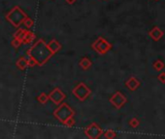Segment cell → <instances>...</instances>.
<instances>
[{
    "instance_id": "13",
    "label": "cell",
    "mask_w": 165,
    "mask_h": 139,
    "mask_svg": "<svg viewBox=\"0 0 165 139\" xmlns=\"http://www.w3.org/2000/svg\"><path fill=\"white\" fill-rule=\"evenodd\" d=\"M129 125L131 126L132 127H134V129H135V127H137L140 125V122H139V120H138L137 118L133 117L131 120L129 121Z\"/></svg>"
},
{
    "instance_id": "12",
    "label": "cell",
    "mask_w": 165,
    "mask_h": 139,
    "mask_svg": "<svg viewBox=\"0 0 165 139\" xmlns=\"http://www.w3.org/2000/svg\"><path fill=\"white\" fill-rule=\"evenodd\" d=\"M80 65H81V67L83 69H88V67L92 65V62L88 59V58H84L82 61H81V63H80Z\"/></svg>"
},
{
    "instance_id": "14",
    "label": "cell",
    "mask_w": 165,
    "mask_h": 139,
    "mask_svg": "<svg viewBox=\"0 0 165 139\" xmlns=\"http://www.w3.org/2000/svg\"><path fill=\"white\" fill-rule=\"evenodd\" d=\"M105 137L106 138H114V137H116V132L114 131V130H108L105 133Z\"/></svg>"
},
{
    "instance_id": "7",
    "label": "cell",
    "mask_w": 165,
    "mask_h": 139,
    "mask_svg": "<svg viewBox=\"0 0 165 139\" xmlns=\"http://www.w3.org/2000/svg\"><path fill=\"white\" fill-rule=\"evenodd\" d=\"M64 98H65V95L60 90H58V89L54 90L50 95V99H52L54 103H60L64 99Z\"/></svg>"
},
{
    "instance_id": "18",
    "label": "cell",
    "mask_w": 165,
    "mask_h": 139,
    "mask_svg": "<svg viewBox=\"0 0 165 139\" xmlns=\"http://www.w3.org/2000/svg\"><path fill=\"white\" fill-rule=\"evenodd\" d=\"M66 1H67V3L71 4V3H74V1H75V0H66Z\"/></svg>"
},
{
    "instance_id": "17",
    "label": "cell",
    "mask_w": 165,
    "mask_h": 139,
    "mask_svg": "<svg viewBox=\"0 0 165 139\" xmlns=\"http://www.w3.org/2000/svg\"><path fill=\"white\" fill-rule=\"evenodd\" d=\"M25 23H26V26H28V27H29V26H31V25H32L33 21H32L31 19H28V21H27V22H25Z\"/></svg>"
},
{
    "instance_id": "6",
    "label": "cell",
    "mask_w": 165,
    "mask_h": 139,
    "mask_svg": "<svg viewBox=\"0 0 165 139\" xmlns=\"http://www.w3.org/2000/svg\"><path fill=\"white\" fill-rule=\"evenodd\" d=\"M101 133H102L101 129L96 124H92L90 127H88V130H86V134H88V137L90 138H97L100 136Z\"/></svg>"
},
{
    "instance_id": "19",
    "label": "cell",
    "mask_w": 165,
    "mask_h": 139,
    "mask_svg": "<svg viewBox=\"0 0 165 139\" xmlns=\"http://www.w3.org/2000/svg\"><path fill=\"white\" fill-rule=\"evenodd\" d=\"M156 1H158V0H156Z\"/></svg>"
},
{
    "instance_id": "15",
    "label": "cell",
    "mask_w": 165,
    "mask_h": 139,
    "mask_svg": "<svg viewBox=\"0 0 165 139\" xmlns=\"http://www.w3.org/2000/svg\"><path fill=\"white\" fill-rule=\"evenodd\" d=\"M38 99H39V101L41 102L42 103H45L47 102V99H48V97H47V95H46V94H42V95H41V96H40V97L38 98Z\"/></svg>"
},
{
    "instance_id": "16",
    "label": "cell",
    "mask_w": 165,
    "mask_h": 139,
    "mask_svg": "<svg viewBox=\"0 0 165 139\" xmlns=\"http://www.w3.org/2000/svg\"><path fill=\"white\" fill-rule=\"evenodd\" d=\"M158 80L160 81L161 83H163V84H165V71H162V73L158 75Z\"/></svg>"
},
{
    "instance_id": "4",
    "label": "cell",
    "mask_w": 165,
    "mask_h": 139,
    "mask_svg": "<svg viewBox=\"0 0 165 139\" xmlns=\"http://www.w3.org/2000/svg\"><path fill=\"white\" fill-rule=\"evenodd\" d=\"M93 48H95L100 54H104L111 49V44L106 40L102 38H99L97 41L93 43Z\"/></svg>"
},
{
    "instance_id": "8",
    "label": "cell",
    "mask_w": 165,
    "mask_h": 139,
    "mask_svg": "<svg viewBox=\"0 0 165 139\" xmlns=\"http://www.w3.org/2000/svg\"><path fill=\"white\" fill-rule=\"evenodd\" d=\"M163 35H164V32L160 28H159V27H157V26H156L155 28H152L149 32V36L152 39L153 41H156V42L160 40V39L163 37Z\"/></svg>"
},
{
    "instance_id": "3",
    "label": "cell",
    "mask_w": 165,
    "mask_h": 139,
    "mask_svg": "<svg viewBox=\"0 0 165 139\" xmlns=\"http://www.w3.org/2000/svg\"><path fill=\"white\" fill-rule=\"evenodd\" d=\"M73 93H74V95H75L79 99L84 101V99L89 95L90 90L86 85L84 84V83H81V84H79L75 89H74Z\"/></svg>"
},
{
    "instance_id": "1",
    "label": "cell",
    "mask_w": 165,
    "mask_h": 139,
    "mask_svg": "<svg viewBox=\"0 0 165 139\" xmlns=\"http://www.w3.org/2000/svg\"><path fill=\"white\" fill-rule=\"evenodd\" d=\"M29 52H30L31 58L35 61L37 64H42L40 54H43L47 59H49L51 57V55L53 54V52L50 50L49 47L43 41H39L35 46L33 47V48L30 49Z\"/></svg>"
},
{
    "instance_id": "2",
    "label": "cell",
    "mask_w": 165,
    "mask_h": 139,
    "mask_svg": "<svg viewBox=\"0 0 165 139\" xmlns=\"http://www.w3.org/2000/svg\"><path fill=\"white\" fill-rule=\"evenodd\" d=\"M74 115V112L72 111V109L67 106L66 104L61 105V106L54 112V116H56V118L58 120H60L61 122L65 123L66 121H68L69 119H71Z\"/></svg>"
},
{
    "instance_id": "11",
    "label": "cell",
    "mask_w": 165,
    "mask_h": 139,
    "mask_svg": "<svg viewBox=\"0 0 165 139\" xmlns=\"http://www.w3.org/2000/svg\"><path fill=\"white\" fill-rule=\"evenodd\" d=\"M152 67H153V69H155L156 71H162L165 68V65H164V63L162 62L161 60H156V62L153 63Z\"/></svg>"
},
{
    "instance_id": "10",
    "label": "cell",
    "mask_w": 165,
    "mask_h": 139,
    "mask_svg": "<svg viewBox=\"0 0 165 139\" xmlns=\"http://www.w3.org/2000/svg\"><path fill=\"white\" fill-rule=\"evenodd\" d=\"M48 47H49V48H50V50L52 51L53 53H54V52H56L58 50V49L60 48V44L56 42L55 40H53L52 42H51L49 44H48Z\"/></svg>"
},
{
    "instance_id": "9",
    "label": "cell",
    "mask_w": 165,
    "mask_h": 139,
    "mask_svg": "<svg viewBox=\"0 0 165 139\" xmlns=\"http://www.w3.org/2000/svg\"><path fill=\"white\" fill-rule=\"evenodd\" d=\"M126 87L129 89L130 91H135L136 89H137L140 86V81L137 78H136V77L132 76V77H130V78L126 82Z\"/></svg>"
},
{
    "instance_id": "5",
    "label": "cell",
    "mask_w": 165,
    "mask_h": 139,
    "mask_svg": "<svg viewBox=\"0 0 165 139\" xmlns=\"http://www.w3.org/2000/svg\"><path fill=\"white\" fill-rule=\"evenodd\" d=\"M110 102L116 108L119 109V108H122L124 104H126V98L123 96L122 93L117 92L116 94H114V96L110 99Z\"/></svg>"
}]
</instances>
